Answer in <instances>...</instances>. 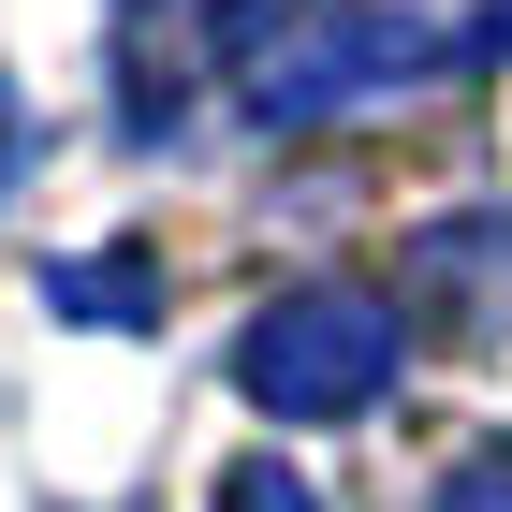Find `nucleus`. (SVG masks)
<instances>
[{"mask_svg": "<svg viewBox=\"0 0 512 512\" xmlns=\"http://www.w3.org/2000/svg\"><path fill=\"white\" fill-rule=\"evenodd\" d=\"M44 293H59L74 322H147V264H59Z\"/></svg>", "mask_w": 512, "mask_h": 512, "instance_id": "7ed1b4c3", "label": "nucleus"}, {"mask_svg": "<svg viewBox=\"0 0 512 512\" xmlns=\"http://www.w3.org/2000/svg\"><path fill=\"white\" fill-rule=\"evenodd\" d=\"M439 512H512V439H483V454H469V469H454V483H439Z\"/></svg>", "mask_w": 512, "mask_h": 512, "instance_id": "20e7f679", "label": "nucleus"}, {"mask_svg": "<svg viewBox=\"0 0 512 512\" xmlns=\"http://www.w3.org/2000/svg\"><path fill=\"white\" fill-rule=\"evenodd\" d=\"M425 15L410 0H308L278 44H249L235 59V103L264 132H322V118H352V103H381V88H410L425 74Z\"/></svg>", "mask_w": 512, "mask_h": 512, "instance_id": "f03ea898", "label": "nucleus"}, {"mask_svg": "<svg viewBox=\"0 0 512 512\" xmlns=\"http://www.w3.org/2000/svg\"><path fill=\"white\" fill-rule=\"evenodd\" d=\"M0 176H15V88H0Z\"/></svg>", "mask_w": 512, "mask_h": 512, "instance_id": "423d86ee", "label": "nucleus"}, {"mask_svg": "<svg viewBox=\"0 0 512 512\" xmlns=\"http://www.w3.org/2000/svg\"><path fill=\"white\" fill-rule=\"evenodd\" d=\"M220 512H322V498H308V483H293V469H278V454H249V469L220 483Z\"/></svg>", "mask_w": 512, "mask_h": 512, "instance_id": "39448f33", "label": "nucleus"}, {"mask_svg": "<svg viewBox=\"0 0 512 512\" xmlns=\"http://www.w3.org/2000/svg\"><path fill=\"white\" fill-rule=\"evenodd\" d=\"M395 293H278L235 337V395L264 425H352L366 395H395Z\"/></svg>", "mask_w": 512, "mask_h": 512, "instance_id": "f257e3e1", "label": "nucleus"}]
</instances>
